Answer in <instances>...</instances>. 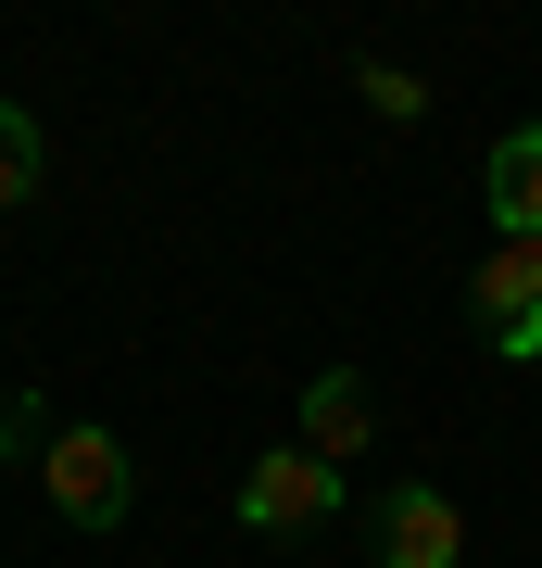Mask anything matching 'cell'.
Segmentation results:
<instances>
[{"label": "cell", "mask_w": 542, "mask_h": 568, "mask_svg": "<svg viewBox=\"0 0 542 568\" xmlns=\"http://www.w3.org/2000/svg\"><path fill=\"white\" fill-rule=\"evenodd\" d=\"M39 493L63 530H126V506H140V455H126V429L101 417H63L39 443Z\"/></svg>", "instance_id": "cell-1"}, {"label": "cell", "mask_w": 542, "mask_h": 568, "mask_svg": "<svg viewBox=\"0 0 542 568\" xmlns=\"http://www.w3.org/2000/svg\"><path fill=\"white\" fill-rule=\"evenodd\" d=\"M328 506H341V467L303 455V443H278V455H253V467H241V530H265V544H303Z\"/></svg>", "instance_id": "cell-2"}, {"label": "cell", "mask_w": 542, "mask_h": 568, "mask_svg": "<svg viewBox=\"0 0 542 568\" xmlns=\"http://www.w3.org/2000/svg\"><path fill=\"white\" fill-rule=\"evenodd\" d=\"M467 304H480V328H492L504 366H530L542 354V241H492L480 278H467Z\"/></svg>", "instance_id": "cell-3"}, {"label": "cell", "mask_w": 542, "mask_h": 568, "mask_svg": "<svg viewBox=\"0 0 542 568\" xmlns=\"http://www.w3.org/2000/svg\"><path fill=\"white\" fill-rule=\"evenodd\" d=\"M454 556H467V518H454L442 480L379 493V568H454Z\"/></svg>", "instance_id": "cell-4"}, {"label": "cell", "mask_w": 542, "mask_h": 568, "mask_svg": "<svg viewBox=\"0 0 542 568\" xmlns=\"http://www.w3.org/2000/svg\"><path fill=\"white\" fill-rule=\"evenodd\" d=\"M366 429H379V405H366V379H354V366H328V379H303V455L354 467V455H366Z\"/></svg>", "instance_id": "cell-5"}, {"label": "cell", "mask_w": 542, "mask_h": 568, "mask_svg": "<svg viewBox=\"0 0 542 568\" xmlns=\"http://www.w3.org/2000/svg\"><path fill=\"white\" fill-rule=\"evenodd\" d=\"M480 203H492V227H504V241H542V126H504V140H492Z\"/></svg>", "instance_id": "cell-6"}, {"label": "cell", "mask_w": 542, "mask_h": 568, "mask_svg": "<svg viewBox=\"0 0 542 568\" xmlns=\"http://www.w3.org/2000/svg\"><path fill=\"white\" fill-rule=\"evenodd\" d=\"M39 178H51L39 114H25V102H0V215H13V203H39Z\"/></svg>", "instance_id": "cell-7"}, {"label": "cell", "mask_w": 542, "mask_h": 568, "mask_svg": "<svg viewBox=\"0 0 542 568\" xmlns=\"http://www.w3.org/2000/svg\"><path fill=\"white\" fill-rule=\"evenodd\" d=\"M354 89H366V114H391V126H417V114H429V89L403 77V63H354Z\"/></svg>", "instance_id": "cell-8"}]
</instances>
